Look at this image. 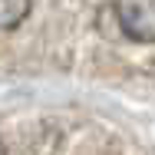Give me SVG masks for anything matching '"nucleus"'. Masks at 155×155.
I'll return each mask as SVG.
<instances>
[{
    "label": "nucleus",
    "instance_id": "1",
    "mask_svg": "<svg viewBox=\"0 0 155 155\" xmlns=\"http://www.w3.org/2000/svg\"><path fill=\"white\" fill-rule=\"evenodd\" d=\"M116 20L132 43H155V0H116Z\"/></svg>",
    "mask_w": 155,
    "mask_h": 155
},
{
    "label": "nucleus",
    "instance_id": "2",
    "mask_svg": "<svg viewBox=\"0 0 155 155\" xmlns=\"http://www.w3.org/2000/svg\"><path fill=\"white\" fill-rule=\"evenodd\" d=\"M33 0H0V30H13L27 20Z\"/></svg>",
    "mask_w": 155,
    "mask_h": 155
},
{
    "label": "nucleus",
    "instance_id": "3",
    "mask_svg": "<svg viewBox=\"0 0 155 155\" xmlns=\"http://www.w3.org/2000/svg\"><path fill=\"white\" fill-rule=\"evenodd\" d=\"M0 155H7V152H3V142H0Z\"/></svg>",
    "mask_w": 155,
    "mask_h": 155
}]
</instances>
